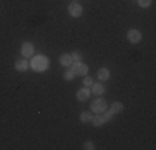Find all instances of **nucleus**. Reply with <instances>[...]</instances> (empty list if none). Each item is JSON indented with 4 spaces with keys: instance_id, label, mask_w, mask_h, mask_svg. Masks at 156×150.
Returning <instances> with one entry per match:
<instances>
[{
    "instance_id": "1",
    "label": "nucleus",
    "mask_w": 156,
    "mask_h": 150,
    "mask_svg": "<svg viewBox=\"0 0 156 150\" xmlns=\"http://www.w3.org/2000/svg\"><path fill=\"white\" fill-rule=\"evenodd\" d=\"M30 67L35 70V72H45L47 67H48V60L43 57V55H40V57H35L32 60Z\"/></svg>"
},
{
    "instance_id": "2",
    "label": "nucleus",
    "mask_w": 156,
    "mask_h": 150,
    "mask_svg": "<svg viewBox=\"0 0 156 150\" xmlns=\"http://www.w3.org/2000/svg\"><path fill=\"white\" fill-rule=\"evenodd\" d=\"M106 100L103 99V97H98V99L93 100V103H91V112L93 114H103V112L106 110Z\"/></svg>"
},
{
    "instance_id": "3",
    "label": "nucleus",
    "mask_w": 156,
    "mask_h": 150,
    "mask_svg": "<svg viewBox=\"0 0 156 150\" xmlns=\"http://www.w3.org/2000/svg\"><path fill=\"white\" fill-rule=\"evenodd\" d=\"M70 69L73 70V73H75V75H81V77H85V75L88 73V67L85 65L83 62H75V63H72V65H70Z\"/></svg>"
},
{
    "instance_id": "4",
    "label": "nucleus",
    "mask_w": 156,
    "mask_h": 150,
    "mask_svg": "<svg viewBox=\"0 0 156 150\" xmlns=\"http://www.w3.org/2000/svg\"><path fill=\"white\" fill-rule=\"evenodd\" d=\"M68 13H70V17L78 18V17H81V13H83V9H81V5L78 2H72L68 5Z\"/></svg>"
},
{
    "instance_id": "5",
    "label": "nucleus",
    "mask_w": 156,
    "mask_h": 150,
    "mask_svg": "<svg viewBox=\"0 0 156 150\" xmlns=\"http://www.w3.org/2000/svg\"><path fill=\"white\" fill-rule=\"evenodd\" d=\"M90 95H91L90 87H83V88H80L76 92V100L78 102H87V100L90 99Z\"/></svg>"
},
{
    "instance_id": "6",
    "label": "nucleus",
    "mask_w": 156,
    "mask_h": 150,
    "mask_svg": "<svg viewBox=\"0 0 156 150\" xmlns=\"http://www.w3.org/2000/svg\"><path fill=\"white\" fill-rule=\"evenodd\" d=\"M128 42L129 43H138L140 40H141V32L140 30H136V28H131V30H128Z\"/></svg>"
},
{
    "instance_id": "7",
    "label": "nucleus",
    "mask_w": 156,
    "mask_h": 150,
    "mask_svg": "<svg viewBox=\"0 0 156 150\" xmlns=\"http://www.w3.org/2000/svg\"><path fill=\"white\" fill-rule=\"evenodd\" d=\"M30 69V62H28L27 58H20V60H17L15 62V70L17 72H27V70Z\"/></svg>"
},
{
    "instance_id": "8",
    "label": "nucleus",
    "mask_w": 156,
    "mask_h": 150,
    "mask_svg": "<svg viewBox=\"0 0 156 150\" xmlns=\"http://www.w3.org/2000/svg\"><path fill=\"white\" fill-rule=\"evenodd\" d=\"M20 54L23 55V58L32 57V55H33V45L30 42H25L23 45H22V52H20Z\"/></svg>"
},
{
    "instance_id": "9",
    "label": "nucleus",
    "mask_w": 156,
    "mask_h": 150,
    "mask_svg": "<svg viewBox=\"0 0 156 150\" xmlns=\"http://www.w3.org/2000/svg\"><path fill=\"white\" fill-rule=\"evenodd\" d=\"M90 90H91V93L101 97L103 93H105V85H103V82H98V84H93V85H91Z\"/></svg>"
},
{
    "instance_id": "10",
    "label": "nucleus",
    "mask_w": 156,
    "mask_h": 150,
    "mask_svg": "<svg viewBox=\"0 0 156 150\" xmlns=\"http://www.w3.org/2000/svg\"><path fill=\"white\" fill-rule=\"evenodd\" d=\"M110 70L106 69V67H103V69H100L98 72H96V77H98V80L100 82H106V80H110Z\"/></svg>"
},
{
    "instance_id": "11",
    "label": "nucleus",
    "mask_w": 156,
    "mask_h": 150,
    "mask_svg": "<svg viewBox=\"0 0 156 150\" xmlns=\"http://www.w3.org/2000/svg\"><path fill=\"white\" fill-rule=\"evenodd\" d=\"M91 123H93V127H103L106 122H105V118H103L101 114H95L93 118H91Z\"/></svg>"
},
{
    "instance_id": "12",
    "label": "nucleus",
    "mask_w": 156,
    "mask_h": 150,
    "mask_svg": "<svg viewBox=\"0 0 156 150\" xmlns=\"http://www.w3.org/2000/svg\"><path fill=\"white\" fill-rule=\"evenodd\" d=\"M108 110H110L113 115L121 114V112H123V103H121V102H115V103H111V105H110Z\"/></svg>"
},
{
    "instance_id": "13",
    "label": "nucleus",
    "mask_w": 156,
    "mask_h": 150,
    "mask_svg": "<svg viewBox=\"0 0 156 150\" xmlns=\"http://www.w3.org/2000/svg\"><path fill=\"white\" fill-rule=\"evenodd\" d=\"M91 118H93V112H90V110H85V112H81V114H80V120L83 123H90Z\"/></svg>"
},
{
    "instance_id": "14",
    "label": "nucleus",
    "mask_w": 156,
    "mask_h": 150,
    "mask_svg": "<svg viewBox=\"0 0 156 150\" xmlns=\"http://www.w3.org/2000/svg\"><path fill=\"white\" fill-rule=\"evenodd\" d=\"M58 60H60V63L63 67H70V65H72V57H70L68 54H62Z\"/></svg>"
},
{
    "instance_id": "15",
    "label": "nucleus",
    "mask_w": 156,
    "mask_h": 150,
    "mask_svg": "<svg viewBox=\"0 0 156 150\" xmlns=\"http://www.w3.org/2000/svg\"><path fill=\"white\" fill-rule=\"evenodd\" d=\"M70 57H72V63L81 62V54L80 52H73V54H70Z\"/></svg>"
},
{
    "instance_id": "16",
    "label": "nucleus",
    "mask_w": 156,
    "mask_h": 150,
    "mask_svg": "<svg viewBox=\"0 0 156 150\" xmlns=\"http://www.w3.org/2000/svg\"><path fill=\"white\" fill-rule=\"evenodd\" d=\"M63 77H65V80H72V78L75 77V73H73V70L68 67V70H66V72L63 73Z\"/></svg>"
},
{
    "instance_id": "17",
    "label": "nucleus",
    "mask_w": 156,
    "mask_h": 150,
    "mask_svg": "<svg viewBox=\"0 0 156 150\" xmlns=\"http://www.w3.org/2000/svg\"><path fill=\"white\" fill-rule=\"evenodd\" d=\"M151 2H153V0H138V5L141 9H146V7L151 5Z\"/></svg>"
},
{
    "instance_id": "18",
    "label": "nucleus",
    "mask_w": 156,
    "mask_h": 150,
    "mask_svg": "<svg viewBox=\"0 0 156 150\" xmlns=\"http://www.w3.org/2000/svg\"><path fill=\"white\" fill-rule=\"evenodd\" d=\"M83 148H85V150H95L96 147H95V144H93V142H90V140H88V142H85V144H83Z\"/></svg>"
},
{
    "instance_id": "19",
    "label": "nucleus",
    "mask_w": 156,
    "mask_h": 150,
    "mask_svg": "<svg viewBox=\"0 0 156 150\" xmlns=\"http://www.w3.org/2000/svg\"><path fill=\"white\" fill-rule=\"evenodd\" d=\"M103 118H105V122H110V120L113 118V114H111L110 110H105L103 112Z\"/></svg>"
},
{
    "instance_id": "20",
    "label": "nucleus",
    "mask_w": 156,
    "mask_h": 150,
    "mask_svg": "<svg viewBox=\"0 0 156 150\" xmlns=\"http://www.w3.org/2000/svg\"><path fill=\"white\" fill-rule=\"evenodd\" d=\"M83 84H85V87H91V85H93V78H91V77H87V75H85Z\"/></svg>"
},
{
    "instance_id": "21",
    "label": "nucleus",
    "mask_w": 156,
    "mask_h": 150,
    "mask_svg": "<svg viewBox=\"0 0 156 150\" xmlns=\"http://www.w3.org/2000/svg\"><path fill=\"white\" fill-rule=\"evenodd\" d=\"M73 2H78V0H73Z\"/></svg>"
}]
</instances>
